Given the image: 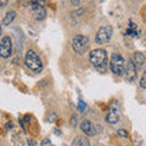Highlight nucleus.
<instances>
[{"label":"nucleus","instance_id":"20","mask_svg":"<svg viewBox=\"0 0 146 146\" xmlns=\"http://www.w3.org/2000/svg\"><path fill=\"white\" fill-rule=\"evenodd\" d=\"M9 0H0V7H4L5 5H7Z\"/></svg>","mask_w":146,"mask_h":146},{"label":"nucleus","instance_id":"23","mask_svg":"<svg viewBox=\"0 0 146 146\" xmlns=\"http://www.w3.org/2000/svg\"><path fill=\"white\" fill-rule=\"evenodd\" d=\"M25 121L28 122V121H29V116H26V117H25Z\"/></svg>","mask_w":146,"mask_h":146},{"label":"nucleus","instance_id":"22","mask_svg":"<svg viewBox=\"0 0 146 146\" xmlns=\"http://www.w3.org/2000/svg\"><path fill=\"white\" fill-rule=\"evenodd\" d=\"M6 128H7V129H9V128H12V124H11V123H7V124H6Z\"/></svg>","mask_w":146,"mask_h":146},{"label":"nucleus","instance_id":"16","mask_svg":"<svg viewBox=\"0 0 146 146\" xmlns=\"http://www.w3.org/2000/svg\"><path fill=\"white\" fill-rule=\"evenodd\" d=\"M85 107H86V105L82 101V100H79V102H78V108H79V111L80 112H83L84 110H85Z\"/></svg>","mask_w":146,"mask_h":146},{"label":"nucleus","instance_id":"12","mask_svg":"<svg viewBox=\"0 0 146 146\" xmlns=\"http://www.w3.org/2000/svg\"><path fill=\"white\" fill-rule=\"evenodd\" d=\"M72 146H90V143L85 136H77L73 140Z\"/></svg>","mask_w":146,"mask_h":146},{"label":"nucleus","instance_id":"18","mask_svg":"<svg viewBox=\"0 0 146 146\" xmlns=\"http://www.w3.org/2000/svg\"><path fill=\"white\" fill-rule=\"evenodd\" d=\"M40 146H55V145H54V144H51V143H50V140L45 139L44 141H42V144H40Z\"/></svg>","mask_w":146,"mask_h":146},{"label":"nucleus","instance_id":"11","mask_svg":"<svg viewBox=\"0 0 146 146\" xmlns=\"http://www.w3.org/2000/svg\"><path fill=\"white\" fill-rule=\"evenodd\" d=\"M133 63L135 65L136 68H143L144 67V63H145V56L143 52H134L133 55Z\"/></svg>","mask_w":146,"mask_h":146},{"label":"nucleus","instance_id":"9","mask_svg":"<svg viewBox=\"0 0 146 146\" xmlns=\"http://www.w3.org/2000/svg\"><path fill=\"white\" fill-rule=\"evenodd\" d=\"M32 16L36 21H43L46 17V10L40 4H32Z\"/></svg>","mask_w":146,"mask_h":146},{"label":"nucleus","instance_id":"2","mask_svg":"<svg viewBox=\"0 0 146 146\" xmlns=\"http://www.w3.org/2000/svg\"><path fill=\"white\" fill-rule=\"evenodd\" d=\"M89 60L96 68H105L107 65V52L104 49H95L89 54Z\"/></svg>","mask_w":146,"mask_h":146},{"label":"nucleus","instance_id":"13","mask_svg":"<svg viewBox=\"0 0 146 146\" xmlns=\"http://www.w3.org/2000/svg\"><path fill=\"white\" fill-rule=\"evenodd\" d=\"M16 18V12L15 11H7L6 12V15L5 17L3 18V25H5V26H9L10 23H12V21Z\"/></svg>","mask_w":146,"mask_h":146},{"label":"nucleus","instance_id":"8","mask_svg":"<svg viewBox=\"0 0 146 146\" xmlns=\"http://www.w3.org/2000/svg\"><path fill=\"white\" fill-rule=\"evenodd\" d=\"M138 68L135 67V65L133 63V61L129 60L127 62V67L124 68V74H125V79L128 82H134L136 79V76H138Z\"/></svg>","mask_w":146,"mask_h":146},{"label":"nucleus","instance_id":"19","mask_svg":"<svg viewBox=\"0 0 146 146\" xmlns=\"http://www.w3.org/2000/svg\"><path fill=\"white\" fill-rule=\"evenodd\" d=\"M44 1L45 0H31V4H40V5H42Z\"/></svg>","mask_w":146,"mask_h":146},{"label":"nucleus","instance_id":"1","mask_svg":"<svg viewBox=\"0 0 146 146\" xmlns=\"http://www.w3.org/2000/svg\"><path fill=\"white\" fill-rule=\"evenodd\" d=\"M25 62H26V66L28 67L31 71H33L34 73H39L43 71V62L33 50H28V51H27L26 57H25Z\"/></svg>","mask_w":146,"mask_h":146},{"label":"nucleus","instance_id":"4","mask_svg":"<svg viewBox=\"0 0 146 146\" xmlns=\"http://www.w3.org/2000/svg\"><path fill=\"white\" fill-rule=\"evenodd\" d=\"M89 45H90V40H89L88 36H85V35L78 34L72 39V48L77 54H79V55L84 54L86 50H88Z\"/></svg>","mask_w":146,"mask_h":146},{"label":"nucleus","instance_id":"10","mask_svg":"<svg viewBox=\"0 0 146 146\" xmlns=\"http://www.w3.org/2000/svg\"><path fill=\"white\" fill-rule=\"evenodd\" d=\"M80 129H82V131H83L84 134L89 135V136L96 134V127H95L93 123H91L90 121H88V119H84L83 122L80 123Z\"/></svg>","mask_w":146,"mask_h":146},{"label":"nucleus","instance_id":"15","mask_svg":"<svg viewBox=\"0 0 146 146\" xmlns=\"http://www.w3.org/2000/svg\"><path fill=\"white\" fill-rule=\"evenodd\" d=\"M117 134L119 136H123V138H128V133H127V130H124V129L117 130Z\"/></svg>","mask_w":146,"mask_h":146},{"label":"nucleus","instance_id":"17","mask_svg":"<svg viewBox=\"0 0 146 146\" xmlns=\"http://www.w3.org/2000/svg\"><path fill=\"white\" fill-rule=\"evenodd\" d=\"M145 79H146V74L144 73V74H143V78H141V80H140V86H141V88H143V89H145V88H146Z\"/></svg>","mask_w":146,"mask_h":146},{"label":"nucleus","instance_id":"3","mask_svg":"<svg viewBox=\"0 0 146 146\" xmlns=\"http://www.w3.org/2000/svg\"><path fill=\"white\" fill-rule=\"evenodd\" d=\"M110 68L115 73L116 76H123L124 74V68H125V61L122 57L121 54H113L111 57V62H110Z\"/></svg>","mask_w":146,"mask_h":146},{"label":"nucleus","instance_id":"6","mask_svg":"<svg viewBox=\"0 0 146 146\" xmlns=\"http://www.w3.org/2000/svg\"><path fill=\"white\" fill-rule=\"evenodd\" d=\"M119 118H121V115H119V105H118V101H112L108 107L107 115H106V122H108L110 124H116L119 121Z\"/></svg>","mask_w":146,"mask_h":146},{"label":"nucleus","instance_id":"24","mask_svg":"<svg viewBox=\"0 0 146 146\" xmlns=\"http://www.w3.org/2000/svg\"><path fill=\"white\" fill-rule=\"evenodd\" d=\"M0 34H1V27H0Z\"/></svg>","mask_w":146,"mask_h":146},{"label":"nucleus","instance_id":"14","mask_svg":"<svg viewBox=\"0 0 146 146\" xmlns=\"http://www.w3.org/2000/svg\"><path fill=\"white\" fill-rule=\"evenodd\" d=\"M125 34L127 35H130V36H136V35H138V29H136V26L133 23V22H130L129 28L127 29Z\"/></svg>","mask_w":146,"mask_h":146},{"label":"nucleus","instance_id":"7","mask_svg":"<svg viewBox=\"0 0 146 146\" xmlns=\"http://www.w3.org/2000/svg\"><path fill=\"white\" fill-rule=\"evenodd\" d=\"M12 52V40L10 36H4L0 42V56L7 58L11 56Z\"/></svg>","mask_w":146,"mask_h":146},{"label":"nucleus","instance_id":"21","mask_svg":"<svg viewBox=\"0 0 146 146\" xmlns=\"http://www.w3.org/2000/svg\"><path fill=\"white\" fill-rule=\"evenodd\" d=\"M71 3H72V5L78 6V5H79V3H80V0H71Z\"/></svg>","mask_w":146,"mask_h":146},{"label":"nucleus","instance_id":"5","mask_svg":"<svg viewBox=\"0 0 146 146\" xmlns=\"http://www.w3.org/2000/svg\"><path fill=\"white\" fill-rule=\"evenodd\" d=\"M112 27L111 26H105V27H101L98 33H96V36H95V42L96 44H106L108 43L110 40L112 38Z\"/></svg>","mask_w":146,"mask_h":146}]
</instances>
